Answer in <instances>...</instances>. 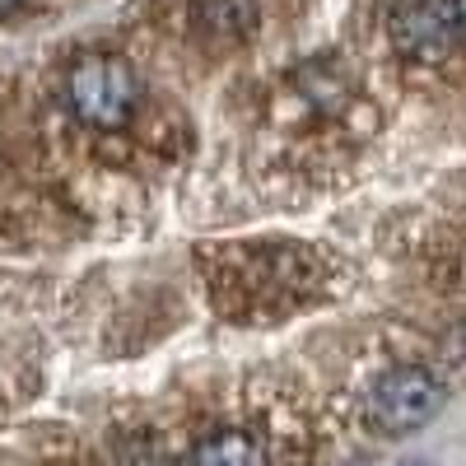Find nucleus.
<instances>
[{
    "label": "nucleus",
    "instance_id": "nucleus-6",
    "mask_svg": "<svg viewBox=\"0 0 466 466\" xmlns=\"http://www.w3.org/2000/svg\"><path fill=\"white\" fill-rule=\"evenodd\" d=\"M452 19H457V37L466 43V0H452Z\"/></svg>",
    "mask_w": 466,
    "mask_h": 466
},
{
    "label": "nucleus",
    "instance_id": "nucleus-3",
    "mask_svg": "<svg viewBox=\"0 0 466 466\" xmlns=\"http://www.w3.org/2000/svg\"><path fill=\"white\" fill-rule=\"evenodd\" d=\"M136 70L127 61H112V56H89L70 70L66 80V98H70V112L80 116L85 127L103 131V127H116L127 122L131 107H136Z\"/></svg>",
    "mask_w": 466,
    "mask_h": 466
},
{
    "label": "nucleus",
    "instance_id": "nucleus-1",
    "mask_svg": "<svg viewBox=\"0 0 466 466\" xmlns=\"http://www.w3.org/2000/svg\"><path fill=\"white\" fill-rule=\"evenodd\" d=\"M318 285V261L308 257V248L276 243V248H238L215 276L210 299L233 303H294V289H313Z\"/></svg>",
    "mask_w": 466,
    "mask_h": 466
},
{
    "label": "nucleus",
    "instance_id": "nucleus-4",
    "mask_svg": "<svg viewBox=\"0 0 466 466\" xmlns=\"http://www.w3.org/2000/svg\"><path fill=\"white\" fill-rule=\"evenodd\" d=\"M387 28H392V43L410 66H443L461 47L452 0H397Z\"/></svg>",
    "mask_w": 466,
    "mask_h": 466
},
{
    "label": "nucleus",
    "instance_id": "nucleus-2",
    "mask_svg": "<svg viewBox=\"0 0 466 466\" xmlns=\"http://www.w3.org/2000/svg\"><path fill=\"white\" fill-rule=\"evenodd\" d=\"M364 406L378 434H415L443 410V382L420 364H397L378 373Z\"/></svg>",
    "mask_w": 466,
    "mask_h": 466
},
{
    "label": "nucleus",
    "instance_id": "nucleus-7",
    "mask_svg": "<svg viewBox=\"0 0 466 466\" xmlns=\"http://www.w3.org/2000/svg\"><path fill=\"white\" fill-rule=\"evenodd\" d=\"M19 5V0H0V10H15Z\"/></svg>",
    "mask_w": 466,
    "mask_h": 466
},
{
    "label": "nucleus",
    "instance_id": "nucleus-5",
    "mask_svg": "<svg viewBox=\"0 0 466 466\" xmlns=\"http://www.w3.org/2000/svg\"><path fill=\"white\" fill-rule=\"evenodd\" d=\"M191 466H270V457L248 430H219L191 448Z\"/></svg>",
    "mask_w": 466,
    "mask_h": 466
}]
</instances>
